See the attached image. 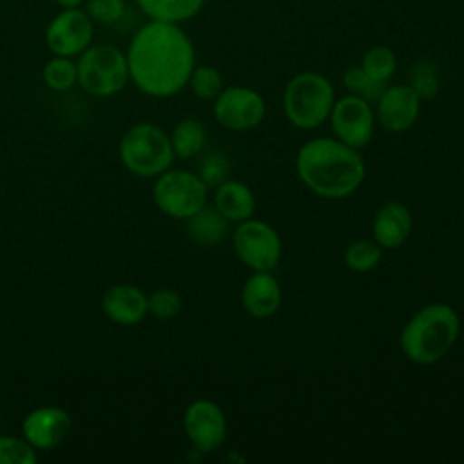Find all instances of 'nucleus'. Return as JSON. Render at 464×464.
Returning a JSON list of instances; mask_svg holds the SVG:
<instances>
[{
	"instance_id": "obj_1",
	"label": "nucleus",
	"mask_w": 464,
	"mask_h": 464,
	"mask_svg": "<svg viewBox=\"0 0 464 464\" xmlns=\"http://www.w3.org/2000/svg\"><path fill=\"white\" fill-rule=\"evenodd\" d=\"M130 82L147 96L169 98L187 87L196 54L178 24L150 20L130 38L127 49Z\"/></svg>"
},
{
	"instance_id": "obj_2",
	"label": "nucleus",
	"mask_w": 464,
	"mask_h": 464,
	"mask_svg": "<svg viewBox=\"0 0 464 464\" xmlns=\"http://www.w3.org/2000/svg\"><path fill=\"white\" fill-rule=\"evenodd\" d=\"M295 170L310 192L326 199L352 196L366 176V165L359 150L326 136L312 138L299 147Z\"/></svg>"
},
{
	"instance_id": "obj_3",
	"label": "nucleus",
	"mask_w": 464,
	"mask_h": 464,
	"mask_svg": "<svg viewBox=\"0 0 464 464\" xmlns=\"http://www.w3.org/2000/svg\"><path fill=\"white\" fill-rule=\"evenodd\" d=\"M460 319L446 303H428L419 308L402 326L401 350L415 364L439 362L457 343Z\"/></svg>"
},
{
	"instance_id": "obj_4",
	"label": "nucleus",
	"mask_w": 464,
	"mask_h": 464,
	"mask_svg": "<svg viewBox=\"0 0 464 464\" xmlns=\"http://www.w3.org/2000/svg\"><path fill=\"white\" fill-rule=\"evenodd\" d=\"M334 102L332 82L314 71L295 74L283 92L285 116L301 130H312L328 121Z\"/></svg>"
},
{
	"instance_id": "obj_5",
	"label": "nucleus",
	"mask_w": 464,
	"mask_h": 464,
	"mask_svg": "<svg viewBox=\"0 0 464 464\" xmlns=\"http://www.w3.org/2000/svg\"><path fill=\"white\" fill-rule=\"evenodd\" d=\"M174 158L169 134L154 123H136L120 140V160L138 178L160 176L170 169Z\"/></svg>"
},
{
	"instance_id": "obj_6",
	"label": "nucleus",
	"mask_w": 464,
	"mask_h": 464,
	"mask_svg": "<svg viewBox=\"0 0 464 464\" xmlns=\"http://www.w3.org/2000/svg\"><path fill=\"white\" fill-rule=\"evenodd\" d=\"M80 87L98 98L120 92L129 83L127 54L112 44H91L76 62Z\"/></svg>"
},
{
	"instance_id": "obj_7",
	"label": "nucleus",
	"mask_w": 464,
	"mask_h": 464,
	"mask_svg": "<svg viewBox=\"0 0 464 464\" xmlns=\"http://www.w3.org/2000/svg\"><path fill=\"white\" fill-rule=\"evenodd\" d=\"M154 179L152 199L156 207L169 218L188 219L207 205L208 187L196 172L185 169H167Z\"/></svg>"
},
{
	"instance_id": "obj_8",
	"label": "nucleus",
	"mask_w": 464,
	"mask_h": 464,
	"mask_svg": "<svg viewBox=\"0 0 464 464\" xmlns=\"http://www.w3.org/2000/svg\"><path fill=\"white\" fill-rule=\"evenodd\" d=\"M232 248L236 257L252 272H272L279 265L283 254V243L277 230L254 218L236 225L232 232Z\"/></svg>"
},
{
	"instance_id": "obj_9",
	"label": "nucleus",
	"mask_w": 464,
	"mask_h": 464,
	"mask_svg": "<svg viewBox=\"0 0 464 464\" xmlns=\"http://www.w3.org/2000/svg\"><path fill=\"white\" fill-rule=\"evenodd\" d=\"M266 114V103L263 96L243 85L225 87L214 100L216 121L232 132H245L256 129Z\"/></svg>"
},
{
	"instance_id": "obj_10",
	"label": "nucleus",
	"mask_w": 464,
	"mask_h": 464,
	"mask_svg": "<svg viewBox=\"0 0 464 464\" xmlns=\"http://www.w3.org/2000/svg\"><path fill=\"white\" fill-rule=\"evenodd\" d=\"M328 121L334 130V138L359 150L370 143L377 120L370 102L346 94L334 102Z\"/></svg>"
},
{
	"instance_id": "obj_11",
	"label": "nucleus",
	"mask_w": 464,
	"mask_h": 464,
	"mask_svg": "<svg viewBox=\"0 0 464 464\" xmlns=\"http://www.w3.org/2000/svg\"><path fill=\"white\" fill-rule=\"evenodd\" d=\"M94 36V22L80 9H62L45 29V45L56 56H78L91 44Z\"/></svg>"
},
{
	"instance_id": "obj_12",
	"label": "nucleus",
	"mask_w": 464,
	"mask_h": 464,
	"mask_svg": "<svg viewBox=\"0 0 464 464\" xmlns=\"http://www.w3.org/2000/svg\"><path fill=\"white\" fill-rule=\"evenodd\" d=\"M183 430L196 451H216L227 437L225 411L210 399H196L183 413Z\"/></svg>"
},
{
	"instance_id": "obj_13",
	"label": "nucleus",
	"mask_w": 464,
	"mask_h": 464,
	"mask_svg": "<svg viewBox=\"0 0 464 464\" xmlns=\"http://www.w3.org/2000/svg\"><path fill=\"white\" fill-rule=\"evenodd\" d=\"M420 102L422 100L408 83L384 87L375 102V120L392 134L406 132L419 118Z\"/></svg>"
},
{
	"instance_id": "obj_14",
	"label": "nucleus",
	"mask_w": 464,
	"mask_h": 464,
	"mask_svg": "<svg viewBox=\"0 0 464 464\" xmlns=\"http://www.w3.org/2000/svg\"><path fill=\"white\" fill-rule=\"evenodd\" d=\"M72 419L60 406H38L22 420V437L34 450H53L71 433Z\"/></svg>"
},
{
	"instance_id": "obj_15",
	"label": "nucleus",
	"mask_w": 464,
	"mask_h": 464,
	"mask_svg": "<svg viewBox=\"0 0 464 464\" xmlns=\"http://www.w3.org/2000/svg\"><path fill=\"white\" fill-rule=\"evenodd\" d=\"M103 314L120 326L140 324L149 315V295L129 283L111 286L102 299Z\"/></svg>"
},
{
	"instance_id": "obj_16",
	"label": "nucleus",
	"mask_w": 464,
	"mask_h": 464,
	"mask_svg": "<svg viewBox=\"0 0 464 464\" xmlns=\"http://www.w3.org/2000/svg\"><path fill=\"white\" fill-rule=\"evenodd\" d=\"M283 301V290L272 272H252L241 288V304L254 319L272 317Z\"/></svg>"
},
{
	"instance_id": "obj_17",
	"label": "nucleus",
	"mask_w": 464,
	"mask_h": 464,
	"mask_svg": "<svg viewBox=\"0 0 464 464\" xmlns=\"http://www.w3.org/2000/svg\"><path fill=\"white\" fill-rule=\"evenodd\" d=\"M413 228V218L410 208L399 201H388L379 207L373 216L372 232L373 239L382 250H395L406 243Z\"/></svg>"
},
{
	"instance_id": "obj_18",
	"label": "nucleus",
	"mask_w": 464,
	"mask_h": 464,
	"mask_svg": "<svg viewBox=\"0 0 464 464\" xmlns=\"http://www.w3.org/2000/svg\"><path fill=\"white\" fill-rule=\"evenodd\" d=\"M214 207L228 223H241L254 218L256 196L252 188L237 179H225L216 187Z\"/></svg>"
},
{
	"instance_id": "obj_19",
	"label": "nucleus",
	"mask_w": 464,
	"mask_h": 464,
	"mask_svg": "<svg viewBox=\"0 0 464 464\" xmlns=\"http://www.w3.org/2000/svg\"><path fill=\"white\" fill-rule=\"evenodd\" d=\"M185 221H187V232L190 239L203 246L219 245L228 232V221L214 205L201 207L196 214H192Z\"/></svg>"
},
{
	"instance_id": "obj_20",
	"label": "nucleus",
	"mask_w": 464,
	"mask_h": 464,
	"mask_svg": "<svg viewBox=\"0 0 464 464\" xmlns=\"http://www.w3.org/2000/svg\"><path fill=\"white\" fill-rule=\"evenodd\" d=\"M176 158L190 160L201 154L207 143V129L196 118H185L178 121L169 134Z\"/></svg>"
},
{
	"instance_id": "obj_21",
	"label": "nucleus",
	"mask_w": 464,
	"mask_h": 464,
	"mask_svg": "<svg viewBox=\"0 0 464 464\" xmlns=\"http://www.w3.org/2000/svg\"><path fill=\"white\" fill-rule=\"evenodd\" d=\"M138 7L158 22L179 24L192 18L203 5V0H136Z\"/></svg>"
},
{
	"instance_id": "obj_22",
	"label": "nucleus",
	"mask_w": 464,
	"mask_h": 464,
	"mask_svg": "<svg viewBox=\"0 0 464 464\" xmlns=\"http://www.w3.org/2000/svg\"><path fill=\"white\" fill-rule=\"evenodd\" d=\"M44 83L56 92L69 91L74 83H78V69L76 62L69 56H56L53 54L51 60L45 62L42 71Z\"/></svg>"
},
{
	"instance_id": "obj_23",
	"label": "nucleus",
	"mask_w": 464,
	"mask_h": 464,
	"mask_svg": "<svg viewBox=\"0 0 464 464\" xmlns=\"http://www.w3.org/2000/svg\"><path fill=\"white\" fill-rule=\"evenodd\" d=\"M382 246L375 239H357L344 250V263L353 272H370L379 266Z\"/></svg>"
},
{
	"instance_id": "obj_24",
	"label": "nucleus",
	"mask_w": 464,
	"mask_h": 464,
	"mask_svg": "<svg viewBox=\"0 0 464 464\" xmlns=\"http://www.w3.org/2000/svg\"><path fill=\"white\" fill-rule=\"evenodd\" d=\"M361 67L375 82L386 83L397 69V58L390 47L375 45L364 53Z\"/></svg>"
},
{
	"instance_id": "obj_25",
	"label": "nucleus",
	"mask_w": 464,
	"mask_h": 464,
	"mask_svg": "<svg viewBox=\"0 0 464 464\" xmlns=\"http://www.w3.org/2000/svg\"><path fill=\"white\" fill-rule=\"evenodd\" d=\"M187 85H190L192 92L199 100H205V102H214L221 94V91L225 89L223 87L221 72L216 67H212V65H198V67H194Z\"/></svg>"
},
{
	"instance_id": "obj_26",
	"label": "nucleus",
	"mask_w": 464,
	"mask_h": 464,
	"mask_svg": "<svg viewBox=\"0 0 464 464\" xmlns=\"http://www.w3.org/2000/svg\"><path fill=\"white\" fill-rule=\"evenodd\" d=\"M343 83H344V87L350 94L359 96V98H362L370 103H375L379 100L381 92L386 87V83H381V82H375L373 78H370L361 65L359 67H348L344 71Z\"/></svg>"
},
{
	"instance_id": "obj_27",
	"label": "nucleus",
	"mask_w": 464,
	"mask_h": 464,
	"mask_svg": "<svg viewBox=\"0 0 464 464\" xmlns=\"http://www.w3.org/2000/svg\"><path fill=\"white\" fill-rule=\"evenodd\" d=\"M36 460V450L24 437L0 435V464H34Z\"/></svg>"
},
{
	"instance_id": "obj_28",
	"label": "nucleus",
	"mask_w": 464,
	"mask_h": 464,
	"mask_svg": "<svg viewBox=\"0 0 464 464\" xmlns=\"http://www.w3.org/2000/svg\"><path fill=\"white\" fill-rule=\"evenodd\" d=\"M420 100H430L439 92V76L431 62L422 60L411 67L408 83Z\"/></svg>"
},
{
	"instance_id": "obj_29",
	"label": "nucleus",
	"mask_w": 464,
	"mask_h": 464,
	"mask_svg": "<svg viewBox=\"0 0 464 464\" xmlns=\"http://www.w3.org/2000/svg\"><path fill=\"white\" fill-rule=\"evenodd\" d=\"M183 308L181 295L172 288H160L149 295V314L156 319H174Z\"/></svg>"
},
{
	"instance_id": "obj_30",
	"label": "nucleus",
	"mask_w": 464,
	"mask_h": 464,
	"mask_svg": "<svg viewBox=\"0 0 464 464\" xmlns=\"http://www.w3.org/2000/svg\"><path fill=\"white\" fill-rule=\"evenodd\" d=\"M83 11L94 24L114 25L125 16L127 4L125 0H85Z\"/></svg>"
},
{
	"instance_id": "obj_31",
	"label": "nucleus",
	"mask_w": 464,
	"mask_h": 464,
	"mask_svg": "<svg viewBox=\"0 0 464 464\" xmlns=\"http://www.w3.org/2000/svg\"><path fill=\"white\" fill-rule=\"evenodd\" d=\"M228 170H230V165H228L227 156H223L219 152H208L201 158L196 174L210 188V187H218L219 183H223L227 179Z\"/></svg>"
},
{
	"instance_id": "obj_32",
	"label": "nucleus",
	"mask_w": 464,
	"mask_h": 464,
	"mask_svg": "<svg viewBox=\"0 0 464 464\" xmlns=\"http://www.w3.org/2000/svg\"><path fill=\"white\" fill-rule=\"evenodd\" d=\"M62 9H72L85 4V0H54Z\"/></svg>"
}]
</instances>
